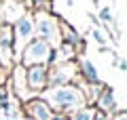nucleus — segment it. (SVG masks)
<instances>
[{
  "mask_svg": "<svg viewBox=\"0 0 127 120\" xmlns=\"http://www.w3.org/2000/svg\"><path fill=\"white\" fill-rule=\"evenodd\" d=\"M49 101L59 110H70V107H78L83 103V95L78 89L62 86V89H53L49 93Z\"/></svg>",
  "mask_w": 127,
  "mask_h": 120,
  "instance_id": "obj_1",
  "label": "nucleus"
},
{
  "mask_svg": "<svg viewBox=\"0 0 127 120\" xmlns=\"http://www.w3.org/2000/svg\"><path fill=\"white\" fill-rule=\"evenodd\" d=\"M49 57H51V46L45 40L38 38V40L28 44L26 53H23V65H38V63L47 61Z\"/></svg>",
  "mask_w": 127,
  "mask_h": 120,
  "instance_id": "obj_2",
  "label": "nucleus"
},
{
  "mask_svg": "<svg viewBox=\"0 0 127 120\" xmlns=\"http://www.w3.org/2000/svg\"><path fill=\"white\" fill-rule=\"evenodd\" d=\"M36 32L40 34V40H57V21L51 17H47V13H42L36 21Z\"/></svg>",
  "mask_w": 127,
  "mask_h": 120,
  "instance_id": "obj_3",
  "label": "nucleus"
},
{
  "mask_svg": "<svg viewBox=\"0 0 127 120\" xmlns=\"http://www.w3.org/2000/svg\"><path fill=\"white\" fill-rule=\"evenodd\" d=\"M47 80H49V76H47V67L42 65V63H38V65H32L30 70H28V82H30V86H32L34 91L45 89Z\"/></svg>",
  "mask_w": 127,
  "mask_h": 120,
  "instance_id": "obj_4",
  "label": "nucleus"
},
{
  "mask_svg": "<svg viewBox=\"0 0 127 120\" xmlns=\"http://www.w3.org/2000/svg\"><path fill=\"white\" fill-rule=\"evenodd\" d=\"M32 34H34V21H32L30 17H19L17 21V32H15V36H17V44H26L28 40L32 38Z\"/></svg>",
  "mask_w": 127,
  "mask_h": 120,
  "instance_id": "obj_5",
  "label": "nucleus"
},
{
  "mask_svg": "<svg viewBox=\"0 0 127 120\" xmlns=\"http://www.w3.org/2000/svg\"><path fill=\"white\" fill-rule=\"evenodd\" d=\"M26 110L30 112V116L34 120H51V110L49 105H47L45 101H40V99H36V101H30L26 105Z\"/></svg>",
  "mask_w": 127,
  "mask_h": 120,
  "instance_id": "obj_6",
  "label": "nucleus"
},
{
  "mask_svg": "<svg viewBox=\"0 0 127 120\" xmlns=\"http://www.w3.org/2000/svg\"><path fill=\"white\" fill-rule=\"evenodd\" d=\"M83 72H85L87 74V80H89V82H93V84H97V82H100V78H97V72H95V67L91 65L89 61H83Z\"/></svg>",
  "mask_w": 127,
  "mask_h": 120,
  "instance_id": "obj_7",
  "label": "nucleus"
},
{
  "mask_svg": "<svg viewBox=\"0 0 127 120\" xmlns=\"http://www.w3.org/2000/svg\"><path fill=\"white\" fill-rule=\"evenodd\" d=\"M102 101H100V105L102 107H104V110H110V107H112L114 105V95H112V91H108V89H106L104 91V93H102Z\"/></svg>",
  "mask_w": 127,
  "mask_h": 120,
  "instance_id": "obj_8",
  "label": "nucleus"
},
{
  "mask_svg": "<svg viewBox=\"0 0 127 120\" xmlns=\"http://www.w3.org/2000/svg\"><path fill=\"white\" fill-rule=\"evenodd\" d=\"M74 120H95V114L91 110H85V112H78L74 116Z\"/></svg>",
  "mask_w": 127,
  "mask_h": 120,
  "instance_id": "obj_9",
  "label": "nucleus"
},
{
  "mask_svg": "<svg viewBox=\"0 0 127 120\" xmlns=\"http://www.w3.org/2000/svg\"><path fill=\"white\" fill-rule=\"evenodd\" d=\"M34 4L38 9H42V13H49L51 11V0H34Z\"/></svg>",
  "mask_w": 127,
  "mask_h": 120,
  "instance_id": "obj_10",
  "label": "nucleus"
},
{
  "mask_svg": "<svg viewBox=\"0 0 127 120\" xmlns=\"http://www.w3.org/2000/svg\"><path fill=\"white\" fill-rule=\"evenodd\" d=\"M100 19H102V21H110V19H112V13H110L108 6H104V9L100 11Z\"/></svg>",
  "mask_w": 127,
  "mask_h": 120,
  "instance_id": "obj_11",
  "label": "nucleus"
},
{
  "mask_svg": "<svg viewBox=\"0 0 127 120\" xmlns=\"http://www.w3.org/2000/svg\"><path fill=\"white\" fill-rule=\"evenodd\" d=\"M93 38L97 40V42H100V44H104V42H106V38H104V36L100 34V30H93Z\"/></svg>",
  "mask_w": 127,
  "mask_h": 120,
  "instance_id": "obj_12",
  "label": "nucleus"
},
{
  "mask_svg": "<svg viewBox=\"0 0 127 120\" xmlns=\"http://www.w3.org/2000/svg\"><path fill=\"white\" fill-rule=\"evenodd\" d=\"M117 120H125V114H119V116H117Z\"/></svg>",
  "mask_w": 127,
  "mask_h": 120,
  "instance_id": "obj_13",
  "label": "nucleus"
}]
</instances>
